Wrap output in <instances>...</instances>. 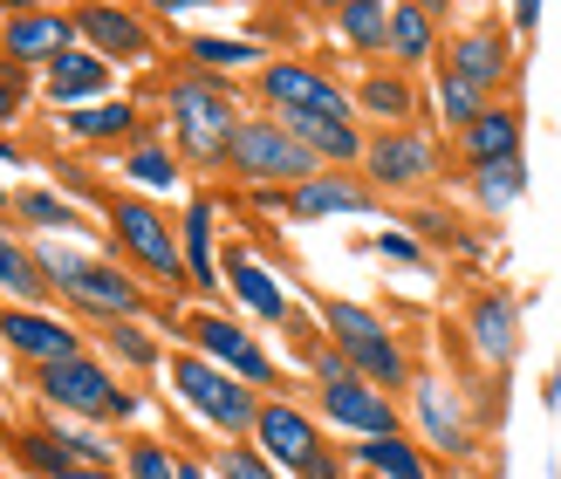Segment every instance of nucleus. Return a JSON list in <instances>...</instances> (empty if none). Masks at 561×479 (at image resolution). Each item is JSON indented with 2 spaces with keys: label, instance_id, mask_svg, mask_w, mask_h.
<instances>
[{
  "label": "nucleus",
  "instance_id": "obj_28",
  "mask_svg": "<svg viewBox=\"0 0 561 479\" xmlns=\"http://www.w3.org/2000/svg\"><path fill=\"white\" fill-rule=\"evenodd\" d=\"M137 103H110V96H96V103H82V110H62V130L76 137V145H124V137H137Z\"/></svg>",
  "mask_w": 561,
  "mask_h": 479
},
{
  "label": "nucleus",
  "instance_id": "obj_37",
  "mask_svg": "<svg viewBox=\"0 0 561 479\" xmlns=\"http://www.w3.org/2000/svg\"><path fill=\"white\" fill-rule=\"evenodd\" d=\"M14 219H27V227H42V233H76L82 227V213L76 199H62V192H14Z\"/></svg>",
  "mask_w": 561,
  "mask_h": 479
},
{
  "label": "nucleus",
  "instance_id": "obj_22",
  "mask_svg": "<svg viewBox=\"0 0 561 479\" xmlns=\"http://www.w3.org/2000/svg\"><path fill=\"white\" fill-rule=\"evenodd\" d=\"M213 227H219V199L199 192L179 219V253H185V288L219 295V261H213Z\"/></svg>",
  "mask_w": 561,
  "mask_h": 479
},
{
  "label": "nucleus",
  "instance_id": "obj_15",
  "mask_svg": "<svg viewBox=\"0 0 561 479\" xmlns=\"http://www.w3.org/2000/svg\"><path fill=\"white\" fill-rule=\"evenodd\" d=\"M445 69H459L480 96H500L514 82V27L472 21L466 35H453V48H445Z\"/></svg>",
  "mask_w": 561,
  "mask_h": 479
},
{
  "label": "nucleus",
  "instance_id": "obj_14",
  "mask_svg": "<svg viewBox=\"0 0 561 479\" xmlns=\"http://www.w3.org/2000/svg\"><path fill=\"white\" fill-rule=\"evenodd\" d=\"M76 14V35H82V48L90 55H103V62H151V27H145V14H130V8H117V0H82V8H69Z\"/></svg>",
  "mask_w": 561,
  "mask_h": 479
},
{
  "label": "nucleus",
  "instance_id": "obj_51",
  "mask_svg": "<svg viewBox=\"0 0 561 479\" xmlns=\"http://www.w3.org/2000/svg\"><path fill=\"white\" fill-rule=\"evenodd\" d=\"M0 206H14V192H8V185H0Z\"/></svg>",
  "mask_w": 561,
  "mask_h": 479
},
{
  "label": "nucleus",
  "instance_id": "obj_20",
  "mask_svg": "<svg viewBox=\"0 0 561 479\" xmlns=\"http://www.w3.org/2000/svg\"><path fill=\"white\" fill-rule=\"evenodd\" d=\"M280 130L295 137V145H308L329 172H343V164H363V130L356 117H316V110H274Z\"/></svg>",
  "mask_w": 561,
  "mask_h": 479
},
{
  "label": "nucleus",
  "instance_id": "obj_43",
  "mask_svg": "<svg viewBox=\"0 0 561 479\" xmlns=\"http://www.w3.org/2000/svg\"><path fill=\"white\" fill-rule=\"evenodd\" d=\"M55 479H124V472L117 466H62Z\"/></svg>",
  "mask_w": 561,
  "mask_h": 479
},
{
  "label": "nucleus",
  "instance_id": "obj_2",
  "mask_svg": "<svg viewBox=\"0 0 561 479\" xmlns=\"http://www.w3.org/2000/svg\"><path fill=\"white\" fill-rule=\"evenodd\" d=\"M316 322H322V335H329V350L350 363L356 377H370L377 390H404L411 384V356H404V343H398V329H390L377 308H363V301H335V295H322V308H316Z\"/></svg>",
  "mask_w": 561,
  "mask_h": 479
},
{
  "label": "nucleus",
  "instance_id": "obj_41",
  "mask_svg": "<svg viewBox=\"0 0 561 479\" xmlns=\"http://www.w3.org/2000/svg\"><path fill=\"white\" fill-rule=\"evenodd\" d=\"M370 247L383 253V261H398V267H417V261H425V247H417L411 233H377Z\"/></svg>",
  "mask_w": 561,
  "mask_h": 479
},
{
  "label": "nucleus",
  "instance_id": "obj_33",
  "mask_svg": "<svg viewBox=\"0 0 561 479\" xmlns=\"http://www.w3.org/2000/svg\"><path fill=\"white\" fill-rule=\"evenodd\" d=\"M117 172H124L137 192H172V185H179V158L164 151L158 137H137V145L124 151V164H117Z\"/></svg>",
  "mask_w": 561,
  "mask_h": 479
},
{
  "label": "nucleus",
  "instance_id": "obj_9",
  "mask_svg": "<svg viewBox=\"0 0 561 479\" xmlns=\"http://www.w3.org/2000/svg\"><path fill=\"white\" fill-rule=\"evenodd\" d=\"M103 219H110V247H124L151 281H164V288H185L179 227H172V213H164V206H151L145 192H110Z\"/></svg>",
  "mask_w": 561,
  "mask_h": 479
},
{
  "label": "nucleus",
  "instance_id": "obj_27",
  "mask_svg": "<svg viewBox=\"0 0 561 479\" xmlns=\"http://www.w3.org/2000/svg\"><path fill=\"white\" fill-rule=\"evenodd\" d=\"M350 466L370 472V479H432L425 445L404 438V432H390V438H356V445H350Z\"/></svg>",
  "mask_w": 561,
  "mask_h": 479
},
{
  "label": "nucleus",
  "instance_id": "obj_3",
  "mask_svg": "<svg viewBox=\"0 0 561 479\" xmlns=\"http://www.w3.org/2000/svg\"><path fill=\"white\" fill-rule=\"evenodd\" d=\"M35 267L48 281V295L76 301L82 316H96V322H137L151 308L145 281H130L110 261H82V253H69V247H35Z\"/></svg>",
  "mask_w": 561,
  "mask_h": 479
},
{
  "label": "nucleus",
  "instance_id": "obj_36",
  "mask_svg": "<svg viewBox=\"0 0 561 479\" xmlns=\"http://www.w3.org/2000/svg\"><path fill=\"white\" fill-rule=\"evenodd\" d=\"M192 62H199L206 76L261 69V42H247V35H192Z\"/></svg>",
  "mask_w": 561,
  "mask_h": 479
},
{
  "label": "nucleus",
  "instance_id": "obj_4",
  "mask_svg": "<svg viewBox=\"0 0 561 479\" xmlns=\"http://www.w3.org/2000/svg\"><path fill=\"white\" fill-rule=\"evenodd\" d=\"M164 117H172V137H179V151L192 164H227V145H233V130H240V96L227 90V76H179L172 90H164Z\"/></svg>",
  "mask_w": 561,
  "mask_h": 479
},
{
  "label": "nucleus",
  "instance_id": "obj_8",
  "mask_svg": "<svg viewBox=\"0 0 561 479\" xmlns=\"http://www.w3.org/2000/svg\"><path fill=\"white\" fill-rule=\"evenodd\" d=\"M227 172L240 185H254V192H295L301 179L329 172V164L308 151V145H295V137L280 130V117L267 110V117H240L233 145H227Z\"/></svg>",
  "mask_w": 561,
  "mask_h": 479
},
{
  "label": "nucleus",
  "instance_id": "obj_1",
  "mask_svg": "<svg viewBox=\"0 0 561 479\" xmlns=\"http://www.w3.org/2000/svg\"><path fill=\"white\" fill-rule=\"evenodd\" d=\"M35 390H42L48 411L76 418V425H130V418L145 411V398H137V390L110 370L103 356H90V350H76L62 363H48V370H35Z\"/></svg>",
  "mask_w": 561,
  "mask_h": 479
},
{
  "label": "nucleus",
  "instance_id": "obj_47",
  "mask_svg": "<svg viewBox=\"0 0 561 479\" xmlns=\"http://www.w3.org/2000/svg\"><path fill=\"white\" fill-rule=\"evenodd\" d=\"M179 479H213V466H199V459H179Z\"/></svg>",
  "mask_w": 561,
  "mask_h": 479
},
{
  "label": "nucleus",
  "instance_id": "obj_24",
  "mask_svg": "<svg viewBox=\"0 0 561 479\" xmlns=\"http://www.w3.org/2000/svg\"><path fill=\"white\" fill-rule=\"evenodd\" d=\"M520 110L514 103H486L480 117H472L466 130H459V158L466 164H500V158H520Z\"/></svg>",
  "mask_w": 561,
  "mask_h": 479
},
{
  "label": "nucleus",
  "instance_id": "obj_17",
  "mask_svg": "<svg viewBox=\"0 0 561 479\" xmlns=\"http://www.w3.org/2000/svg\"><path fill=\"white\" fill-rule=\"evenodd\" d=\"M261 206L288 213V219H335V213H370V206H377V192H370V179L316 172V179H301L295 192H261Z\"/></svg>",
  "mask_w": 561,
  "mask_h": 479
},
{
  "label": "nucleus",
  "instance_id": "obj_11",
  "mask_svg": "<svg viewBox=\"0 0 561 479\" xmlns=\"http://www.w3.org/2000/svg\"><path fill=\"white\" fill-rule=\"evenodd\" d=\"M363 172H370V192H425L438 179V145L425 130H377L363 137Z\"/></svg>",
  "mask_w": 561,
  "mask_h": 479
},
{
  "label": "nucleus",
  "instance_id": "obj_50",
  "mask_svg": "<svg viewBox=\"0 0 561 479\" xmlns=\"http://www.w3.org/2000/svg\"><path fill=\"white\" fill-rule=\"evenodd\" d=\"M0 8H14V14H21V8H35V0H0Z\"/></svg>",
  "mask_w": 561,
  "mask_h": 479
},
{
  "label": "nucleus",
  "instance_id": "obj_21",
  "mask_svg": "<svg viewBox=\"0 0 561 479\" xmlns=\"http://www.w3.org/2000/svg\"><path fill=\"white\" fill-rule=\"evenodd\" d=\"M466 335H472V350H480L486 363H507V356L520 350V301L500 295V288L472 295V308H466Z\"/></svg>",
  "mask_w": 561,
  "mask_h": 479
},
{
  "label": "nucleus",
  "instance_id": "obj_45",
  "mask_svg": "<svg viewBox=\"0 0 561 479\" xmlns=\"http://www.w3.org/2000/svg\"><path fill=\"white\" fill-rule=\"evenodd\" d=\"M0 164H8V172H21V164H27V158H21V145H8V137H0Z\"/></svg>",
  "mask_w": 561,
  "mask_h": 479
},
{
  "label": "nucleus",
  "instance_id": "obj_23",
  "mask_svg": "<svg viewBox=\"0 0 561 479\" xmlns=\"http://www.w3.org/2000/svg\"><path fill=\"white\" fill-rule=\"evenodd\" d=\"M350 103H356V117H377L383 130H398V124H411L417 110H425V103H417V82L404 69H370L350 90Z\"/></svg>",
  "mask_w": 561,
  "mask_h": 479
},
{
  "label": "nucleus",
  "instance_id": "obj_19",
  "mask_svg": "<svg viewBox=\"0 0 561 479\" xmlns=\"http://www.w3.org/2000/svg\"><path fill=\"white\" fill-rule=\"evenodd\" d=\"M219 274H227V288H233V301L247 308L254 322H267V329H295L301 316H295V301H288V288L254 261L247 247H227V261H219Z\"/></svg>",
  "mask_w": 561,
  "mask_h": 479
},
{
  "label": "nucleus",
  "instance_id": "obj_31",
  "mask_svg": "<svg viewBox=\"0 0 561 479\" xmlns=\"http://www.w3.org/2000/svg\"><path fill=\"white\" fill-rule=\"evenodd\" d=\"M527 192V164L520 158H500V164H472V199L486 213H514Z\"/></svg>",
  "mask_w": 561,
  "mask_h": 479
},
{
  "label": "nucleus",
  "instance_id": "obj_26",
  "mask_svg": "<svg viewBox=\"0 0 561 479\" xmlns=\"http://www.w3.org/2000/svg\"><path fill=\"white\" fill-rule=\"evenodd\" d=\"M42 82H48V96L62 110H82V103H96L110 90V62L90 55V48H69V55H55V62L42 69Z\"/></svg>",
  "mask_w": 561,
  "mask_h": 479
},
{
  "label": "nucleus",
  "instance_id": "obj_42",
  "mask_svg": "<svg viewBox=\"0 0 561 479\" xmlns=\"http://www.w3.org/2000/svg\"><path fill=\"white\" fill-rule=\"evenodd\" d=\"M507 27H514V35H535V27H541V0H514V8H507Z\"/></svg>",
  "mask_w": 561,
  "mask_h": 479
},
{
  "label": "nucleus",
  "instance_id": "obj_25",
  "mask_svg": "<svg viewBox=\"0 0 561 479\" xmlns=\"http://www.w3.org/2000/svg\"><path fill=\"white\" fill-rule=\"evenodd\" d=\"M390 69H425V62H438V21L417 8V0H390Z\"/></svg>",
  "mask_w": 561,
  "mask_h": 479
},
{
  "label": "nucleus",
  "instance_id": "obj_7",
  "mask_svg": "<svg viewBox=\"0 0 561 479\" xmlns=\"http://www.w3.org/2000/svg\"><path fill=\"white\" fill-rule=\"evenodd\" d=\"M247 445L288 479H343V459H335V445L322 438V418H308L288 390L261 398V418H254V432H247Z\"/></svg>",
  "mask_w": 561,
  "mask_h": 479
},
{
  "label": "nucleus",
  "instance_id": "obj_48",
  "mask_svg": "<svg viewBox=\"0 0 561 479\" xmlns=\"http://www.w3.org/2000/svg\"><path fill=\"white\" fill-rule=\"evenodd\" d=\"M417 8H425V14H432V21H438V14H445V8H453V0H417Z\"/></svg>",
  "mask_w": 561,
  "mask_h": 479
},
{
  "label": "nucleus",
  "instance_id": "obj_18",
  "mask_svg": "<svg viewBox=\"0 0 561 479\" xmlns=\"http://www.w3.org/2000/svg\"><path fill=\"white\" fill-rule=\"evenodd\" d=\"M411 390V411H417V445L425 453H445V459H472V425H466V411H459V398L445 390L438 377H417V384H404Z\"/></svg>",
  "mask_w": 561,
  "mask_h": 479
},
{
  "label": "nucleus",
  "instance_id": "obj_30",
  "mask_svg": "<svg viewBox=\"0 0 561 479\" xmlns=\"http://www.w3.org/2000/svg\"><path fill=\"white\" fill-rule=\"evenodd\" d=\"M0 301H14V308H42L48 301V281L35 267V253L21 240H8V233H0Z\"/></svg>",
  "mask_w": 561,
  "mask_h": 479
},
{
  "label": "nucleus",
  "instance_id": "obj_44",
  "mask_svg": "<svg viewBox=\"0 0 561 479\" xmlns=\"http://www.w3.org/2000/svg\"><path fill=\"white\" fill-rule=\"evenodd\" d=\"M151 8H164V14H199V8H227V0H151Z\"/></svg>",
  "mask_w": 561,
  "mask_h": 479
},
{
  "label": "nucleus",
  "instance_id": "obj_46",
  "mask_svg": "<svg viewBox=\"0 0 561 479\" xmlns=\"http://www.w3.org/2000/svg\"><path fill=\"white\" fill-rule=\"evenodd\" d=\"M561 404V356H554V370H548V411Z\"/></svg>",
  "mask_w": 561,
  "mask_h": 479
},
{
  "label": "nucleus",
  "instance_id": "obj_53",
  "mask_svg": "<svg viewBox=\"0 0 561 479\" xmlns=\"http://www.w3.org/2000/svg\"><path fill=\"white\" fill-rule=\"evenodd\" d=\"M0 411H8V404H0Z\"/></svg>",
  "mask_w": 561,
  "mask_h": 479
},
{
  "label": "nucleus",
  "instance_id": "obj_35",
  "mask_svg": "<svg viewBox=\"0 0 561 479\" xmlns=\"http://www.w3.org/2000/svg\"><path fill=\"white\" fill-rule=\"evenodd\" d=\"M432 96H438V124H445V130H466V124L493 103V96H480L459 69H445V62H438V76H432Z\"/></svg>",
  "mask_w": 561,
  "mask_h": 479
},
{
  "label": "nucleus",
  "instance_id": "obj_5",
  "mask_svg": "<svg viewBox=\"0 0 561 479\" xmlns=\"http://www.w3.org/2000/svg\"><path fill=\"white\" fill-rule=\"evenodd\" d=\"M164 384H172V398L199 418L206 432H219V438H247L254 418H261V390H247L240 377H227L199 350H172V356H164Z\"/></svg>",
  "mask_w": 561,
  "mask_h": 479
},
{
  "label": "nucleus",
  "instance_id": "obj_29",
  "mask_svg": "<svg viewBox=\"0 0 561 479\" xmlns=\"http://www.w3.org/2000/svg\"><path fill=\"white\" fill-rule=\"evenodd\" d=\"M335 42L356 48V55H383L390 48V0H350L335 14Z\"/></svg>",
  "mask_w": 561,
  "mask_h": 479
},
{
  "label": "nucleus",
  "instance_id": "obj_10",
  "mask_svg": "<svg viewBox=\"0 0 561 479\" xmlns=\"http://www.w3.org/2000/svg\"><path fill=\"white\" fill-rule=\"evenodd\" d=\"M179 335H185V350H199L206 363H219V370L240 377L247 390H267V398H280V390H288V377H280V363L267 356V343H261V335L247 329V322L219 316V308H199V316H185Z\"/></svg>",
  "mask_w": 561,
  "mask_h": 479
},
{
  "label": "nucleus",
  "instance_id": "obj_49",
  "mask_svg": "<svg viewBox=\"0 0 561 479\" xmlns=\"http://www.w3.org/2000/svg\"><path fill=\"white\" fill-rule=\"evenodd\" d=\"M316 8H322V14L335 21V14H343V8H350V0H316Z\"/></svg>",
  "mask_w": 561,
  "mask_h": 479
},
{
  "label": "nucleus",
  "instance_id": "obj_40",
  "mask_svg": "<svg viewBox=\"0 0 561 479\" xmlns=\"http://www.w3.org/2000/svg\"><path fill=\"white\" fill-rule=\"evenodd\" d=\"M21 103H27V82L14 62H0V124H14L21 117Z\"/></svg>",
  "mask_w": 561,
  "mask_h": 479
},
{
  "label": "nucleus",
  "instance_id": "obj_38",
  "mask_svg": "<svg viewBox=\"0 0 561 479\" xmlns=\"http://www.w3.org/2000/svg\"><path fill=\"white\" fill-rule=\"evenodd\" d=\"M213 479H288L280 466H267L254 445H240V438H227L219 445V459H213Z\"/></svg>",
  "mask_w": 561,
  "mask_h": 479
},
{
  "label": "nucleus",
  "instance_id": "obj_13",
  "mask_svg": "<svg viewBox=\"0 0 561 479\" xmlns=\"http://www.w3.org/2000/svg\"><path fill=\"white\" fill-rule=\"evenodd\" d=\"M69 48H76V14L62 8H21L0 21V62H14V69H48Z\"/></svg>",
  "mask_w": 561,
  "mask_h": 479
},
{
  "label": "nucleus",
  "instance_id": "obj_32",
  "mask_svg": "<svg viewBox=\"0 0 561 479\" xmlns=\"http://www.w3.org/2000/svg\"><path fill=\"white\" fill-rule=\"evenodd\" d=\"M117 472H124V479H179V453H172V438L130 432V438L117 445Z\"/></svg>",
  "mask_w": 561,
  "mask_h": 479
},
{
  "label": "nucleus",
  "instance_id": "obj_52",
  "mask_svg": "<svg viewBox=\"0 0 561 479\" xmlns=\"http://www.w3.org/2000/svg\"><path fill=\"white\" fill-rule=\"evenodd\" d=\"M267 8H274V0H267Z\"/></svg>",
  "mask_w": 561,
  "mask_h": 479
},
{
  "label": "nucleus",
  "instance_id": "obj_6",
  "mask_svg": "<svg viewBox=\"0 0 561 479\" xmlns=\"http://www.w3.org/2000/svg\"><path fill=\"white\" fill-rule=\"evenodd\" d=\"M308 363H316V418L322 425L350 432V438H390L398 432V398L377 390L370 377H356L350 363L329 350V335H322V350H308Z\"/></svg>",
  "mask_w": 561,
  "mask_h": 479
},
{
  "label": "nucleus",
  "instance_id": "obj_39",
  "mask_svg": "<svg viewBox=\"0 0 561 479\" xmlns=\"http://www.w3.org/2000/svg\"><path fill=\"white\" fill-rule=\"evenodd\" d=\"M14 459L35 466L42 479H55V472L69 466V453H62V438H55V432H21V438H14Z\"/></svg>",
  "mask_w": 561,
  "mask_h": 479
},
{
  "label": "nucleus",
  "instance_id": "obj_34",
  "mask_svg": "<svg viewBox=\"0 0 561 479\" xmlns=\"http://www.w3.org/2000/svg\"><path fill=\"white\" fill-rule=\"evenodd\" d=\"M96 335H103V350L117 363H130V370H164V343L145 322H96Z\"/></svg>",
  "mask_w": 561,
  "mask_h": 479
},
{
  "label": "nucleus",
  "instance_id": "obj_12",
  "mask_svg": "<svg viewBox=\"0 0 561 479\" xmlns=\"http://www.w3.org/2000/svg\"><path fill=\"white\" fill-rule=\"evenodd\" d=\"M254 90L267 110H316V117H356L350 90L316 62H261L254 69Z\"/></svg>",
  "mask_w": 561,
  "mask_h": 479
},
{
  "label": "nucleus",
  "instance_id": "obj_16",
  "mask_svg": "<svg viewBox=\"0 0 561 479\" xmlns=\"http://www.w3.org/2000/svg\"><path fill=\"white\" fill-rule=\"evenodd\" d=\"M0 343H8L21 363L48 370V363H62V356L82 350V329L62 322V316H48V308H14V301H0Z\"/></svg>",
  "mask_w": 561,
  "mask_h": 479
}]
</instances>
